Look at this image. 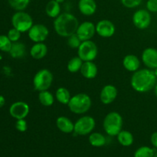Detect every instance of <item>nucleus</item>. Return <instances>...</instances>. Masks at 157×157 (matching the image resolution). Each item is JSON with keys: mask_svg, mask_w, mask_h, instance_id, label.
<instances>
[{"mask_svg": "<svg viewBox=\"0 0 157 157\" xmlns=\"http://www.w3.org/2000/svg\"><path fill=\"white\" fill-rule=\"evenodd\" d=\"M25 45L20 41L12 42V48L9 52L10 56L13 58H21L25 55Z\"/></svg>", "mask_w": 157, "mask_h": 157, "instance_id": "obj_24", "label": "nucleus"}, {"mask_svg": "<svg viewBox=\"0 0 157 157\" xmlns=\"http://www.w3.org/2000/svg\"><path fill=\"white\" fill-rule=\"evenodd\" d=\"M30 112L29 105L25 101L14 102L9 107V114L15 120L25 119Z\"/></svg>", "mask_w": 157, "mask_h": 157, "instance_id": "obj_11", "label": "nucleus"}, {"mask_svg": "<svg viewBox=\"0 0 157 157\" xmlns=\"http://www.w3.org/2000/svg\"><path fill=\"white\" fill-rule=\"evenodd\" d=\"M117 89L113 84H107L101 89L100 94V100L101 103L105 105L112 104L117 97Z\"/></svg>", "mask_w": 157, "mask_h": 157, "instance_id": "obj_15", "label": "nucleus"}, {"mask_svg": "<svg viewBox=\"0 0 157 157\" xmlns=\"http://www.w3.org/2000/svg\"><path fill=\"white\" fill-rule=\"evenodd\" d=\"M154 73H155V75H156V78H157V68H156L154 70Z\"/></svg>", "mask_w": 157, "mask_h": 157, "instance_id": "obj_40", "label": "nucleus"}, {"mask_svg": "<svg viewBox=\"0 0 157 157\" xmlns=\"http://www.w3.org/2000/svg\"><path fill=\"white\" fill-rule=\"evenodd\" d=\"M84 61L81 59L78 56L74 57V58H71L69 61L67 62V69L69 72L71 73H78L81 71V67L83 65Z\"/></svg>", "mask_w": 157, "mask_h": 157, "instance_id": "obj_27", "label": "nucleus"}, {"mask_svg": "<svg viewBox=\"0 0 157 157\" xmlns=\"http://www.w3.org/2000/svg\"><path fill=\"white\" fill-rule=\"evenodd\" d=\"M12 27L16 29L21 33L28 32L33 25V19L32 16L24 11H18L15 12L12 17Z\"/></svg>", "mask_w": 157, "mask_h": 157, "instance_id": "obj_6", "label": "nucleus"}, {"mask_svg": "<svg viewBox=\"0 0 157 157\" xmlns=\"http://www.w3.org/2000/svg\"><path fill=\"white\" fill-rule=\"evenodd\" d=\"M124 121L118 112L112 111L107 113L103 121V127L108 136H117L122 130Z\"/></svg>", "mask_w": 157, "mask_h": 157, "instance_id": "obj_4", "label": "nucleus"}, {"mask_svg": "<svg viewBox=\"0 0 157 157\" xmlns=\"http://www.w3.org/2000/svg\"><path fill=\"white\" fill-rule=\"evenodd\" d=\"M61 4L55 0H50L45 6V13L48 17L55 18L61 14Z\"/></svg>", "mask_w": 157, "mask_h": 157, "instance_id": "obj_22", "label": "nucleus"}, {"mask_svg": "<svg viewBox=\"0 0 157 157\" xmlns=\"http://www.w3.org/2000/svg\"><path fill=\"white\" fill-rule=\"evenodd\" d=\"M8 2L11 8L16 12L24 11L30 3V0H8Z\"/></svg>", "mask_w": 157, "mask_h": 157, "instance_id": "obj_29", "label": "nucleus"}, {"mask_svg": "<svg viewBox=\"0 0 157 157\" xmlns=\"http://www.w3.org/2000/svg\"><path fill=\"white\" fill-rule=\"evenodd\" d=\"M143 0H121V2L127 9H134L142 3Z\"/></svg>", "mask_w": 157, "mask_h": 157, "instance_id": "obj_33", "label": "nucleus"}, {"mask_svg": "<svg viewBox=\"0 0 157 157\" xmlns=\"http://www.w3.org/2000/svg\"><path fill=\"white\" fill-rule=\"evenodd\" d=\"M141 59L144 65L149 69L157 68V49L155 48H147L142 52Z\"/></svg>", "mask_w": 157, "mask_h": 157, "instance_id": "obj_14", "label": "nucleus"}, {"mask_svg": "<svg viewBox=\"0 0 157 157\" xmlns=\"http://www.w3.org/2000/svg\"><path fill=\"white\" fill-rule=\"evenodd\" d=\"M56 126L58 130L64 133H74L75 123L71 119L64 116L58 117L56 120Z\"/></svg>", "mask_w": 157, "mask_h": 157, "instance_id": "obj_19", "label": "nucleus"}, {"mask_svg": "<svg viewBox=\"0 0 157 157\" xmlns=\"http://www.w3.org/2000/svg\"><path fill=\"white\" fill-rule=\"evenodd\" d=\"M156 150L147 146H143L136 149L133 157H153Z\"/></svg>", "mask_w": 157, "mask_h": 157, "instance_id": "obj_28", "label": "nucleus"}, {"mask_svg": "<svg viewBox=\"0 0 157 157\" xmlns=\"http://www.w3.org/2000/svg\"><path fill=\"white\" fill-rule=\"evenodd\" d=\"M89 144L94 147H102L107 143L105 136L99 132H92L89 134Z\"/></svg>", "mask_w": 157, "mask_h": 157, "instance_id": "obj_23", "label": "nucleus"}, {"mask_svg": "<svg viewBox=\"0 0 157 157\" xmlns=\"http://www.w3.org/2000/svg\"><path fill=\"white\" fill-rule=\"evenodd\" d=\"M28 35L34 43L43 42L49 35V30L44 25L35 24L28 32Z\"/></svg>", "mask_w": 157, "mask_h": 157, "instance_id": "obj_10", "label": "nucleus"}, {"mask_svg": "<svg viewBox=\"0 0 157 157\" xmlns=\"http://www.w3.org/2000/svg\"><path fill=\"white\" fill-rule=\"evenodd\" d=\"M140 60L134 55H127L123 59V66L127 71L135 72L140 67Z\"/></svg>", "mask_w": 157, "mask_h": 157, "instance_id": "obj_18", "label": "nucleus"}, {"mask_svg": "<svg viewBox=\"0 0 157 157\" xmlns=\"http://www.w3.org/2000/svg\"><path fill=\"white\" fill-rule=\"evenodd\" d=\"M150 142H151L153 147L157 150V131L152 133L151 136H150Z\"/></svg>", "mask_w": 157, "mask_h": 157, "instance_id": "obj_36", "label": "nucleus"}, {"mask_svg": "<svg viewBox=\"0 0 157 157\" xmlns=\"http://www.w3.org/2000/svg\"><path fill=\"white\" fill-rule=\"evenodd\" d=\"M154 92H155V94H156V96L157 98V83H156V86H155V87H154Z\"/></svg>", "mask_w": 157, "mask_h": 157, "instance_id": "obj_38", "label": "nucleus"}, {"mask_svg": "<svg viewBox=\"0 0 157 157\" xmlns=\"http://www.w3.org/2000/svg\"><path fill=\"white\" fill-rule=\"evenodd\" d=\"M67 38V45L72 49H78L79 48V46L81 44V40L78 38V35H76V33L74 34V35L69 36Z\"/></svg>", "mask_w": 157, "mask_h": 157, "instance_id": "obj_31", "label": "nucleus"}, {"mask_svg": "<svg viewBox=\"0 0 157 157\" xmlns=\"http://www.w3.org/2000/svg\"><path fill=\"white\" fill-rule=\"evenodd\" d=\"M96 33V27L92 21H85L78 25L76 31V35L81 41L91 40Z\"/></svg>", "mask_w": 157, "mask_h": 157, "instance_id": "obj_12", "label": "nucleus"}, {"mask_svg": "<svg viewBox=\"0 0 157 157\" xmlns=\"http://www.w3.org/2000/svg\"><path fill=\"white\" fill-rule=\"evenodd\" d=\"M79 25L78 19L71 13L64 12L61 13L55 18L53 23L54 29L59 36L68 38L76 33Z\"/></svg>", "mask_w": 157, "mask_h": 157, "instance_id": "obj_2", "label": "nucleus"}, {"mask_svg": "<svg viewBox=\"0 0 157 157\" xmlns=\"http://www.w3.org/2000/svg\"><path fill=\"white\" fill-rule=\"evenodd\" d=\"M132 21L136 29L145 30L150 27L151 24V14L147 9H138L133 13Z\"/></svg>", "mask_w": 157, "mask_h": 157, "instance_id": "obj_9", "label": "nucleus"}, {"mask_svg": "<svg viewBox=\"0 0 157 157\" xmlns=\"http://www.w3.org/2000/svg\"><path fill=\"white\" fill-rule=\"evenodd\" d=\"M21 32L17 30L16 29L12 27V29H9V32L7 33V36L10 39L12 42H16V41H19L20 38H21Z\"/></svg>", "mask_w": 157, "mask_h": 157, "instance_id": "obj_32", "label": "nucleus"}, {"mask_svg": "<svg viewBox=\"0 0 157 157\" xmlns=\"http://www.w3.org/2000/svg\"><path fill=\"white\" fill-rule=\"evenodd\" d=\"M95 27H96V33L101 38H110L113 36L116 32L115 25L110 20H101L95 25Z\"/></svg>", "mask_w": 157, "mask_h": 157, "instance_id": "obj_13", "label": "nucleus"}, {"mask_svg": "<svg viewBox=\"0 0 157 157\" xmlns=\"http://www.w3.org/2000/svg\"><path fill=\"white\" fill-rule=\"evenodd\" d=\"M98 55V45L91 40L82 41L78 48V56L83 61H94Z\"/></svg>", "mask_w": 157, "mask_h": 157, "instance_id": "obj_8", "label": "nucleus"}, {"mask_svg": "<svg viewBox=\"0 0 157 157\" xmlns=\"http://www.w3.org/2000/svg\"><path fill=\"white\" fill-rule=\"evenodd\" d=\"M156 81L154 71L147 67L133 72L130 79V84L135 91L143 94L153 90L156 86Z\"/></svg>", "mask_w": 157, "mask_h": 157, "instance_id": "obj_1", "label": "nucleus"}, {"mask_svg": "<svg viewBox=\"0 0 157 157\" xmlns=\"http://www.w3.org/2000/svg\"><path fill=\"white\" fill-rule=\"evenodd\" d=\"M15 127V129H16L18 131L21 132V133L25 132L28 129L27 121H26L25 119L16 120Z\"/></svg>", "mask_w": 157, "mask_h": 157, "instance_id": "obj_34", "label": "nucleus"}, {"mask_svg": "<svg viewBox=\"0 0 157 157\" xmlns=\"http://www.w3.org/2000/svg\"><path fill=\"white\" fill-rule=\"evenodd\" d=\"M92 106V101L88 94L79 93L71 97L67 107L71 112L75 114H84L89 111Z\"/></svg>", "mask_w": 157, "mask_h": 157, "instance_id": "obj_3", "label": "nucleus"}, {"mask_svg": "<svg viewBox=\"0 0 157 157\" xmlns=\"http://www.w3.org/2000/svg\"><path fill=\"white\" fill-rule=\"evenodd\" d=\"M55 97L48 90L38 92V101L44 107H51L55 103Z\"/></svg>", "mask_w": 157, "mask_h": 157, "instance_id": "obj_26", "label": "nucleus"}, {"mask_svg": "<svg viewBox=\"0 0 157 157\" xmlns=\"http://www.w3.org/2000/svg\"><path fill=\"white\" fill-rule=\"evenodd\" d=\"M54 81V75L50 70L46 68L41 69L33 78V87L37 91L47 90L52 86Z\"/></svg>", "mask_w": 157, "mask_h": 157, "instance_id": "obj_5", "label": "nucleus"}, {"mask_svg": "<svg viewBox=\"0 0 157 157\" xmlns=\"http://www.w3.org/2000/svg\"><path fill=\"white\" fill-rule=\"evenodd\" d=\"M96 121L91 116L84 115L77 120L75 123L74 133L78 136H87L90 134L94 130Z\"/></svg>", "mask_w": 157, "mask_h": 157, "instance_id": "obj_7", "label": "nucleus"}, {"mask_svg": "<svg viewBox=\"0 0 157 157\" xmlns=\"http://www.w3.org/2000/svg\"><path fill=\"white\" fill-rule=\"evenodd\" d=\"M12 42L7 35H0V51L9 53L12 48Z\"/></svg>", "mask_w": 157, "mask_h": 157, "instance_id": "obj_30", "label": "nucleus"}, {"mask_svg": "<svg viewBox=\"0 0 157 157\" xmlns=\"http://www.w3.org/2000/svg\"><path fill=\"white\" fill-rule=\"evenodd\" d=\"M55 1H56V2H58L59 3V4H61V3H63V2H64L65 1V0H55Z\"/></svg>", "mask_w": 157, "mask_h": 157, "instance_id": "obj_39", "label": "nucleus"}, {"mask_svg": "<svg viewBox=\"0 0 157 157\" xmlns=\"http://www.w3.org/2000/svg\"><path fill=\"white\" fill-rule=\"evenodd\" d=\"M153 157H157V150H156V152H155V154H154V156Z\"/></svg>", "mask_w": 157, "mask_h": 157, "instance_id": "obj_41", "label": "nucleus"}, {"mask_svg": "<svg viewBox=\"0 0 157 157\" xmlns=\"http://www.w3.org/2000/svg\"><path fill=\"white\" fill-rule=\"evenodd\" d=\"M147 9L150 12L156 13L157 12V0H147Z\"/></svg>", "mask_w": 157, "mask_h": 157, "instance_id": "obj_35", "label": "nucleus"}, {"mask_svg": "<svg viewBox=\"0 0 157 157\" xmlns=\"http://www.w3.org/2000/svg\"><path fill=\"white\" fill-rule=\"evenodd\" d=\"M78 7L82 15L90 16L96 12L98 5L95 0H79Z\"/></svg>", "mask_w": 157, "mask_h": 157, "instance_id": "obj_16", "label": "nucleus"}, {"mask_svg": "<svg viewBox=\"0 0 157 157\" xmlns=\"http://www.w3.org/2000/svg\"><path fill=\"white\" fill-rule=\"evenodd\" d=\"M80 72H81V75L86 79H94L98 75V66L94 61H84Z\"/></svg>", "mask_w": 157, "mask_h": 157, "instance_id": "obj_17", "label": "nucleus"}, {"mask_svg": "<svg viewBox=\"0 0 157 157\" xmlns=\"http://www.w3.org/2000/svg\"><path fill=\"white\" fill-rule=\"evenodd\" d=\"M5 104H6V99L2 95H0V108H2L5 105Z\"/></svg>", "mask_w": 157, "mask_h": 157, "instance_id": "obj_37", "label": "nucleus"}, {"mask_svg": "<svg viewBox=\"0 0 157 157\" xmlns=\"http://www.w3.org/2000/svg\"><path fill=\"white\" fill-rule=\"evenodd\" d=\"M71 98L70 91L66 87H58L55 92V99L63 105H67Z\"/></svg>", "mask_w": 157, "mask_h": 157, "instance_id": "obj_25", "label": "nucleus"}, {"mask_svg": "<svg viewBox=\"0 0 157 157\" xmlns=\"http://www.w3.org/2000/svg\"><path fill=\"white\" fill-rule=\"evenodd\" d=\"M117 141L121 146L124 147H128L133 145L134 142V137L133 135L132 134L131 132L128 130H122L117 136Z\"/></svg>", "mask_w": 157, "mask_h": 157, "instance_id": "obj_21", "label": "nucleus"}, {"mask_svg": "<svg viewBox=\"0 0 157 157\" xmlns=\"http://www.w3.org/2000/svg\"><path fill=\"white\" fill-rule=\"evenodd\" d=\"M48 48L44 42L35 43L30 49V55L35 60H41L47 55Z\"/></svg>", "mask_w": 157, "mask_h": 157, "instance_id": "obj_20", "label": "nucleus"}]
</instances>
